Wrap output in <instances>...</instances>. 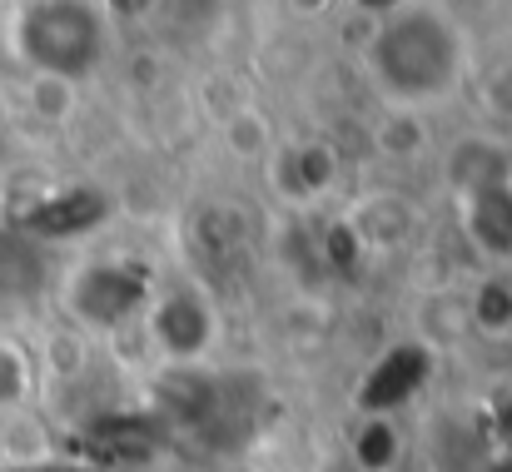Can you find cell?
Returning <instances> with one entry per match:
<instances>
[{
	"mask_svg": "<svg viewBox=\"0 0 512 472\" xmlns=\"http://www.w3.org/2000/svg\"><path fill=\"white\" fill-rule=\"evenodd\" d=\"M378 85L398 100H433L458 80L463 40L438 10H408L388 20L368 55Z\"/></svg>",
	"mask_w": 512,
	"mask_h": 472,
	"instance_id": "cell-1",
	"label": "cell"
},
{
	"mask_svg": "<svg viewBox=\"0 0 512 472\" xmlns=\"http://www.w3.org/2000/svg\"><path fill=\"white\" fill-rule=\"evenodd\" d=\"M20 20V50L40 70H85L100 50V30L75 5H35Z\"/></svg>",
	"mask_w": 512,
	"mask_h": 472,
	"instance_id": "cell-2",
	"label": "cell"
},
{
	"mask_svg": "<svg viewBox=\"0 0 512 472\" xmlns=\"http://www.w3.org/2000/svg\"><path fill=\"white\" fill-rule=\"evenodd\" d=\"M30 472H75V468H30Z\"/></svg>",
	"mask_w": 512,
	"mask_h": 472,
	"instance_id": "cell-3",
	"label": "cell"
}]
</instances>
